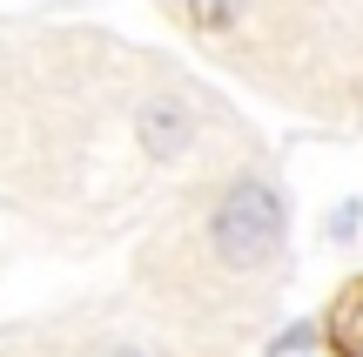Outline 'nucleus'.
Returning a JSON list of instances; mask_svg holds the SVG:
<instances>
[{
	"instance_id": "obj_1",
	"label": "nucleus",
	"mask_w": 363,
	"mask_h": 357,
	"mask_svg": "<svg viewBox=\"0 0 363 357\" xmlns=\"http://www.w3.org/2000/svg\"><path fill=\"white\" fill-rule=\"evenodd\" d=\"M208 236H216V256H222V263H235V270L269 263L276 243H283V196H276L269 182H235L229 196L216 202Z\"/></svg>"
},
{
	"instance_id": "obj_2",
	"label": "nucleus",
	"mask_w": 363,
	"mask_h": 357,
	"mask_svg": "<svg viewBox=\"0 0 363 357\" xmlns=\"http://www.w3.org/2000/svg\"><path fill=\"white\" fill-rule=\"evenodd\" d=\"M323 337H330L337 357H363V277H350L337 290V304H330V317H323Z\"/></svg>"
},
{
	"instance_id": "obj_4",
	"label": "nucleus",
	"mask_w": 363,
	"mask_h": 357,
	"mask_svg": "<svg viewBox=\"0 0 363 357\" xmlns=\"http://www.w3.org/2000/svg\"><path fill=\"white\" fill-rule=\"evenodd\" d=\"M195 13H202V21H229L235 0H195Z\"/></svg>"
},
{
	"instance_id": "obj_3",
	"label": "nucleus",
	"mask_w": 363,
	"mask_h": 357,
	"mask_svg": "<svg viewBox=\"0 0 363 357\" xmlns=\"http://www.w3.org/2000/svg\"><path fill=\"white\" fill-rule=\"evenodd\" d=\"M189 135H195V121H189L182 101H148L142 108V148H148V155H182Z\"/></svg>"
}]
</instances>
